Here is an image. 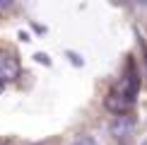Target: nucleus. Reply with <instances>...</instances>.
<instances>
[{"mask_svg":"<svg viewBox=\"0 0 147 145\" xmlns=\"http://www.w3.org/2000/svg\"><path fill=\"white\" fill-rule=\"evenodd\" d=\"M133 131H135V119L128 116V114H116L111 123V136H116L118 140H125L133 136Z\"/></svg>","mask_w":147,"mask_h":145,"instance_id":"nucleus-1","label":"nucleus"},{"mask_svg":"<svg viewBox=\"0 0 147 145\" xmlns=\"http://www.w3.org/2000/svg\"><path fill=\"white\" fill-rule=\"evenodd\" d=\"M104 104H106V109L113 111V114H128V109L133 106V99L125 97L123 92H109V97H106Z\"/></svg>","mask_w":147,"mask_h":145,"instance_id":"nucleus-2","label":"nucleus"},{"mask_svg":"<svg viewBox=\"0 0 147 145\" xmlns=\"http://www.w3.org/2000/svg\"><path fill=\"white\" fill-rule=\"evenodd\" d=\"M17 75H20V65H17L15 58L7 56V60L0 65V80H15Z\"/></svg>","mask_w":147,"mask_h":145,"instance_id":"nucleus-3","label":"nucleus"},{"mask_svg":"<svg viewBox=\"0 0 147 145\" xmlns=\"http://www.w3.org/2000/svg\"><path fill=\"white\" fill-rule=\"evenodd\" d=\"M75 145H101V143H99V140H94V138H89V136H87V138H82V140H77Z\"/></svg>","mask_w":147,"mask_h":145,"instance_id":"nucleus-4","label":"nucleus"},{"mask_svg":"<svg viewBox=\"0 0 147 145\" xmlns=\"http://www.w3.org/2000/svg\"><path fill=\"white\" fill-rule=\"evenodd\" d=\"M68 58H70V60H72V63H75V65H82V63H84V60L80 58L77 53H72V51H68Z\"/></svg>","mask_w":147,"mask_h":145,"instance_id":"nucleus-5","label":"nucleus"},{"mask_svg":"<svg viewBox=\"0 0 147 145\" xmlns=\"http://www.w3.org/2000/svg\"><path fill=\"white\" fill-rule=\"evenodd\" d=\"M34 58L39 60V63H44V65H51V60H48V56H46V53H36Z\"/></svg>","mask_w":147,"mask_h":145,"instance_id":"nucleus-6","label":"nucleus"},{"mask_svg":"<svg viewBox=\"0 0 147 145\" xmlns=\"http://www.w3.org/2000/svg\"><path fill=\"white\" fill-rule=\"evenodd\" d=\"M12 3H15V0H0V7H3V10L5 7H12Z\"/></svg>","mask_w":147,"mask_h":145,"instance_id":"nucleus-7","label":"nucleus"},{"mask_svg":"<svg viewBox=\"0 0 147 145\" xmlns=\"http://www.w3.org/2000/svg\"><path fill=\"white\" fill-rule=\"evenodd\" d=\"M5 60H7V53H5V51H3V48H0V65H3V63H5Z\"/></svg>","mask_w":147,"mask_h":145,"instance_id":"nucleus-8","label":"nucleus"},{"mask_svg":"<svg viewBox=\"0 0 147 145\" xmlns=\"http://www.w3.org/2000/svg\"><path fill=\"white\" fill-rule=\"evenodd\" d=\"M135 5H140V7H147V0H135Z\"/></svg>","mask_w":147,"mask_h":145,"instance_id":"nucleus-9","label":"nucleus"},{"mask_svg":"<svg viewBox=\"0 0 147 145\" xmlns=\"http://www.w3.org/2000/svg\"><path fill=\"white\" fill-rule=\"evenodd\" d=\"M0 89H3V85H0Z\"/></svg>","mask_w":147,"mask_h":145,"instance_id":"nucleus-10","label":"nucleus"}]
</instances>
